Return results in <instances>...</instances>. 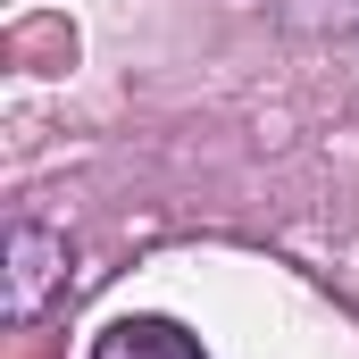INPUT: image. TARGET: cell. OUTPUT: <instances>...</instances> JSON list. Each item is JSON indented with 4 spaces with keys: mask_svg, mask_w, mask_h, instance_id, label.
Instances as JSON below:
<instances>
[{
    "mask_svg": "<svg viewBox=\"0 0 359 359\" xmlns=\"http://www.w3.org/2000/svg\"><path fill=\"white\" fill-rule=\"evenodd\" d=\"M59 284H67V234L17 217L8 243H0V318H8V326H34Z\"/></svg>",
    "mask_w": 359,
    "mask_h": 359,
    "instance_id": "6da1fadb",
    "label": "cell"
},
{
    "mask_svg": "<svg viewBox=\"0 0 359 359\" xmlns=\"http://www.w3.org/2000/svg\"><path fill=\"white\" fill-rule=\"evenodd\" d=\"M92 359H209V351L176 318H117V326L92 334Z\"/></svg>",
    "mask_w": 359,
    "mask_h": 359,
    "instance_id": "7a4b0ae2",
    "label": "cell"
}]
</instances>
